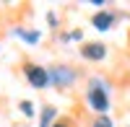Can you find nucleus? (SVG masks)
Returning <instances> with one entry per match:
<instances>
[{
    "label": "nucleus",
    "instance_id": "f257e3e1",
    "mask_svg": "<svg viewBox=\"0 0 130 127\" xmlns=\"http://www.w3.org/2000/svg\"><path fill=\"white\" fill-rule=\"evenodd\" d=\"M86 104L94 114L107 117V112L112 109V99H109V86L104 83V78H91L86 86Z\"/></svg>",
    "mask_w": 130,
    "mask_h": 127
},
{
    "label": "nucleus",
    "instance_id": "f03ea898",
    "mask_svg": "<svg viewBox=\"0 0 130 127\" xmlns=\"http://www.w3.org/2000/svg\"><path fill=\"white\" fill-rule=\"evenodd\" d=\"M24 78L31 88H37V91H44L50 88V73L47 68H42V65H34V62H24Z\"/></svg>",
    "mask_w": 130,
    "mask_h": 127
},
{
    "label": "nucleus",
    "instance_id": "7ed1b4c3",
    "mask_svg": "<svg viewBox=\"0 0 130 127\" xmlns=\"http://www.w3.org/2000/svg\"><path fill=\"white\" fill-rule=\"evenodd\" d=\"M47 73H50V86H55V88H68L78 78V73L70 65H52V68H47Z\"/></svg>",
    "mask_w": 130,
    "mask_h": 127
},
{
    "label": "nucleus",
    "instance_id": "20e7f679",
    "mask_svg": "<svg viewBox=\"0 0 130 127\" xmlns=\"http://www.w3.org/2000/svg\"><path fill=\"white\" fill-rule=\"evenodd\" d=\"M107 55H109V49L104 41H83L81 44V57L86 62H102L107 60Z\"/></svg>",
    "mask_w": 130,
    "mask_h": 127
},
{
    "label": "nucleus",
    "instance_id": "39448f33",
    "mask_svg": "<svg viewBox=\"0 0 130 127\" xmlns=\"http://www.w3.org/2000/svg\"><path fill=\"white\" fill-rule=\"evenodd\" d=\"M115 24H117V16L109 13V10H99V13L91 16V26H94L96 31H112Z\"/></svg>",
    "mask_w": 130,
    "mask_h": 127
},
{
    "label": "nucleus",
    "instance_id": "423d86ee",
    "mask_svg": "<svg viewBox=\"0 0 130 127\" xmlns=\"http://www.w3.org/2000/svg\"><path fill=\"white\" fill-rule=\"evenodd\" d=\"M13 34L21 36V41H24V44H31V47L39 44V39H42V34H39L37 29H24V26H16V29H13Z\"/></svg>",
    "mask_w": 130,
    "mask_h": 127
},
{
    "label": "nucleus",
    "instance_id": "0eeeda50",
    "mask_svg": "<svg viewBox=\"0 0 130 127\" xmlns=\"http://www.w3.org/2000/svg\"><path fill=\"white\" fill-rule=\"evenodd\" d=\"M55 122H57V109L52 107V104L42 107V112H39V127H52Z\"/></svg>",
    "mask_w": 130,
    "mask_h": 127
},
{
    "label": "nucleus",
    "instance_id": "6e6552de",
    "mask_svg": "<svg viewBox=\"0 0 130 127\" xmlns=\"http://www.w3.org/2000/svg\"><path fill=\"white\" fill-rule=\"evenodd\" d=\"M18 112L24 114L26 119H34V114H37V109H34V104H31V101H18Z\"/></svg>",
    "mask_w": 130,
    "mask_h": 127
},
{
    "label": "nucleus",
    "instance_id": "1a4fd4ad",
    "mask_svg": "<svg viewBox=\"0 0 130 127\" xmlns=\"http://www.w3.org/2000/svg\"><path fill=\"white\" fill-rule=\"evenodd\" d=\"M81 39H83V31H81V29H73V31H68V34H62L60 41L68 44V41H81Z\"/></svg>",
    "mask_w": 130,
    "mask_h": 127
},
{
    "label": "nucleus",
    "instance_id": "9d476101",
    "mask_svg": "<svg viewBox=\"0 0 130 127\" xmlns=\"http://www.w3.org/2000/svg\"><path fill=\"white\" fill-rule=\"evenodd\" d=\"M91 127H115V122H112L109 117H96Z\"/></svg>",
    "mask_w": 130,
    "mask_h": 127
},
{
    "label": "nucleus",
    "instance_id": "9b49d317",
    "mask_svg": "<svg viewBox=\"0 0 130 127\" xmlns=\"http://www.w3.org/2000/svg\"><path fill=\"white\" fill-rule=\"evenodd\" d=\"M47 24H50V29H57V26H60L57 13H52V10H50V13H47Z\"/></svg>",
    "mask_w": 130,
    "mask_h": 127
},
{
    "label": "nucleus",
    "instance_id": "f8f14e48",
    "mask_svg": "<svg viewBox=\"0 0 130 127\" xmlns=\"http://www.w3.org/2000/svg\"><path fill=\"white\" fill-rule=\"evenodd\" d=\"M52 127H70V119H57Z\"/></svg>",
    "mask_w": 130,
    "mask_h": 127
}]
</instances>
